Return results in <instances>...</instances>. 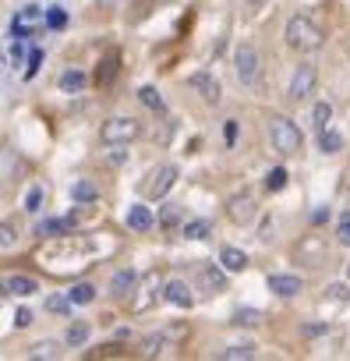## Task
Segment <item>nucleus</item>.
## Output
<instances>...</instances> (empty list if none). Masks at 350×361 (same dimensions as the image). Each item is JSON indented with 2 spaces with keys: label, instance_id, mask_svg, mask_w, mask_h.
<instances>
[{
  "label": "nucleus",
  "instance_id": "1",
  "mask_svg": "<svg viewBox=\"0 0 350 361\" xmlns=\"http://www.w3.org/2000/svg\"><path fill=\"white\" fill-rule=\"evenodd\" d=\"M322 43H325V32H322L308 15H294V18L287 22V47H290V50H297V54H315V50H322Z\"/></svg>",
  "mask_w": 350,
  "mask_h": 361
},
{
  "label": "nucleus",
  "instance_id": "2",
  "mask_svg": "<svg viewBox=\"0 0 350 361\" xmlns=\"http://www.w3.org/2000/svg\"><path fill=\"white\" fill-rule=\"evenodd\" d=\"M269 142L280 156H297L304 145V135L297 131V124L290 117H273L269 121Z\"/></svg>",
  "mask_w": 350,
  "mask_h": 361
},
{
  "label": "nucleus",
  "instance_id": "3",
  "mask_svg": "<svg viewBox=\"0 0 350 361\" xmlns=\"http://www.w3.org/2000/svg\"><path fill=\"white\" fill-rule=\"evenodd\" d=\"M177 177H181V170L173 166V163H159V166H156V170H149V177H145V185H142V199H149V202L166 199V195H170V188L177 185Z\"/></svg>",
  "mask_w": 350,
  "mask_h": 361
},
{
  "label": "nucleus",
  "instance_id": "4",
  "mask_svg": "<svg viewBox=\"0 0 350 361\" xmlns=\"http://www.w3.org/2000/svg\"><path fill=\"white\" fill-rule=\"evenodd\" d=\"M234 68H237V82H241V85L255 89V85L262 82V57H258V50H255L251 43H241V47H237Z\"/></svg>",
  "mask_w": 350,
  "mask_h": 361
},
{
  "label": "nucleus",
  "instance_id": "5",
  "mask_svg": "<svg viewBox=\"0 0 350 361\" xmlns=\"http://www.w3.org/2000/svg\"><path fill=\"white\" fill-rule=\"evenodd\" d=\"M99 135H103L106 145H127V142L142 138V121L138 117H110L99 128Z\"/></svg>",
  "mask_w": 350,
  "mask_h": 361
},
{
  "label": "nucleus",
  "instance_id": "6",
  "mask_svg": "<svg viewBox=\"0 0 350 361\" xmlns=\"http://www.w3.org/2000/svg\"><path fill=\"white\" fill-rule=\"evenodd\" d=\"M315 82H318V68L311 61L297 64L294 68V78H290V89H287V99L290 103H304L311 92H315Z\"/></svg>",
  "mask_w": 350,
  "mask_h": 361
},
{
  "label": "nucleus",
  "instance_id": "7",
  "mask_svg": "<svg viewBox=\"0 0 350 361\" xmlns=\"http://www.w3.org/2000/svg\"><path fill=\"white\" fill-rule=\"evenodd\" d=\"M227 216H230L234 224H241V227L255 224V216H258V202H255V195H251V192H237V195H230V199H227Z\"/></svg>",
  "mask_w": 350,
  "mask_h": 361
},
{
  "label": "nucleus",
  "instance_id": "8",
  "mask_svg": "<svg viewBox=\"0 0 350 361\" xmlns=\"http://www.w3.org/2000/svg\"><path fill=\"white\" fill-rule=\"evenodd\" d=\"M195 283H199V294H220L227 287V269L202 262V266H195Z\"/></svg>",
  "mask_w": 350,
  "mask_h": 361
},
{
  "label": "nucleus",
  "instance_id": "9",
  "mask_svg": "<svg viewBox=\"0 0 350 361\" xmlns=\"http://www.w3.org/2000/svg\"><path fill=\"white\" fill-rule=\"evenodd\" d=\"M159 298L170 301V305H177V308H192V305H195V290H192L185 280H163Z\"/></svg>",
  "mask_w": 350,
  "mask_h": 361
},
{
  "label": "nucleus",
  "instance_id": "10",
  "mask_svg": "<svg viewBox=\"0 0 350 361\" xmlns=\"http://www.w3.org/2000/svg\"><path fill=\"white\" fill-rule=\"evenodd\" d=\"M192 89H195L209 106H220V99H223V89H220L216 75H209V71H195V75H192Z\"/></svg>",
  "mask_w": 350,
  "mask_h": 361
},
{
  "label": "nucleus",
  "instance_id": "11",
  "mask_svg": "<svg viewBox=\"0 0 350 361\" xmlns=\"http://www.w3.org/2000/svg\"><path fill=\"white\" fill-rule=\"evenodd\" d=\"M301 287H304V280L294 276V273H273V276H269V290H273L276 298H297Z\"/></svg>",
  "mask_w": 350,
  "mask_h": 361
},
{
  "label": "nucleus",
  "instance_id": "12",
  "mask_svg": "<svg viewBox=\"0 0 350 361\" xmlns=\"http://www.w3.org/2000/svg\"><path fill=\"white\" fill-rule=\"evenodd\" d=\"M163 287V280H159V273H149L145 276V287L138 290V298L131 301V312H149L152 305H156V290Z\"/></svg>",
  "mask_w": 350,
  "mask_h": 361
},
{
  "label": "nucleus",
  "instance_id": "13",
  "mask_svg": "<svg viewBox=\"0 0 350 361\" xmlns=\"http://www.w3.org/2000/svg\"><path fill=\"white\" fill-rule=\"evenodd\" d=\"M127 227H131L135 234H145V231H152V227H156V213H152L145 202H138V206H131V209H127Z\"/></svg>",
  "mask_w": 350,
  "mask_h": 361
},
{
  "label": "nucleus",
  "instance_id": "14",
  "mask_svg": "<svg viewBox=\"0 0 350 361\" xmlns=\"http://www.w3.org/2000/svg\"><path fill=\"white\" fill-rule=\"evenodd\" d=\"M39 25H43V8H39V4L22 8L18 18H15V32H18V36H22L25 29H29V36H32V32H39Z\"/></svg>",
  "mask_w": 350,
  "mask_h": 361
},
{
  "label": "nucleus",
  "instance_id": "15",
  "mask_svg": "<svg viewBox=\"0 0 350 361\" xmlns=\"http://www.w3.org/2000/svg\"><path fill=\"white\" fill-rule=\"evenodd\" d=\"M220 266H223L227 273H244V269H248V255H244L241 248H234V245H223V248H220Z\"/></svg>",
  "mask_w": 350,
  "mask_h": 361
},
{
  "label": "nucleus",
  "instance_id": "16",
  "mask_svg": "<svg viewBox=\"0 0 350 361\" xmlns=\"http://www.w3.org/2000/svg\"><path fill=\"white\" fill-rule=\"evenodd\" d=\"M135 283H138V269H117L110 276V294L113 298H124V294L135 290Z\"/></svg>",
  "mask_w": 350,
  "mask_h": 361
},
{
  "label": "nucleus",
  "instance_id": "17",
  "mask_svg": "<svg viewBox=\"0 0 350 361\" xmlns=\"http://www.w3.org/2000/svg\"><path fill=\"white\" fill-rule=\"evenodd\" d=\"M166 350H173V340H170L166 329H163V333H152V336L142 340V357H159V354H166Z\"/></svg>",
  "mask_w": 350,
  "mask_h": 361
},
{
  "label": "nucleus",
  "instance_id": "18",
  "mask_svg": "<svg viewBox=\"0 0 350 361\" xmlns=\"http://www.w3.org/2000/svg\"><path fill=\"white\" fill-rule=\"evenodd\" d=\"M297 259H301V262H311V266H318V262L325 259V245H322L318 238H304V241L297 245Z\"/></svg>",
  "mask_w": 350,
  "mask_h": 361
},
{
  "label": "nucleus",
  "instance_id": "19",
  "mask_svg": "<svg viewBox=\"0 0 350 361\" xmlns=\"http://www.w3.org/2000/svg\"><path fill=\"white\" fill-rule=\"evenodd\" d=\"M4 287H8V294H15V298H32V294H39V280H36V276H11V280H4Z\"/></svg>",
  "mask_w": 350,
  "mask_h": 361
},
{
  "label": "nucleus",
  "instance_id": "20",
  "mask_svg": "<svg viewBox=\"0 0 350 361\" xmlns=\"http://www.w3.org/2000/svg\"><path fill=\"white\" fill-rule=\"evenodd\" d=\"M181 220H185V206H173V202H166V206L159 209V216H156V224H159L166 234H170V231H177Z\"/></svg>",
  "mask_w": 350,
  "mask_h": 361
},
{
  "label": "nucleus",
  "instance_id": "21",
  "mask_svg": "<svg viewBox=\"0 0 350 361\" xmlns=\"http://www.w3.org/2000/svg\"><path fill=\"white\" fill-rule=\"evenodd\" d=\"M61 340H36L32 347H29V357L32 361H54V357H61Z\"/></svg>",
  "mask_w": 350,
  "mask_h": 361
},
{
  "label": "nucleus",
  "instance_id": "22",
  "mask_svg": "<svg viewBox=\"0 0 350 361\" xmlns=\"http://www.w3.org/2000/svg\"><path fill=\"white\" fill-rule=\"evenodd\" d=\"M71 199H75L78 206H82V202L89 206V202H96V199H99V188L92 185L89 177H82V180H75V185H71Z\"/></svg>",
  "mask_w": 350,
  "mask_h": 361
},
{
  "label": "nucleus",
  "instance_id": "23",
  "mask_svg": "<svg viewBox=\"0 0 350 361\" xmlns=\"http://www.w3.org/2000/svg\"><path fill=\"white\" fill-rule=\"evenodd\" d=\"M318 149H322L325 156L339 152V149H343V135H339V131H332V128H322V131H318Z\"/></svg>",
  "mask_w": 350,
  "mask_h": 361
},
{
  "label": "nucleus",
  "instance_id": "24",
  "mask_svg": "<svg viewBox=\"0 0 350 361\" xmlns=\"http://www.w3.org/2000/svg\"><path fill=\"white\" fill-rule=\"evenodd\" d=\"M89 333H92V326H89V322H71V326H68V333H64V343H68V347H85Z\"/></svg>",
  "mask_w": 350,
  "mask_h": 361
},
{
  "label": "nucleus",
  "instance_id": "25",
  "mask_svg": "<svg viewBox=\"0 0 350 361\" xmlns=\"http://www.w3.org/2000/svg\"><path fill=\"white\" fill-rule=\"evenodd\" d=\"M138 99H142L152 114H163V110H166V103H163L159 89H152V85H142V89H138Z\"/></svg>",
  "mask_w": 350,
  "mask_h": 361
},
{
  "label": "nucleus",
  "instance_id": "26",
  "mask_svg": "<svg viewBox=\"0 0 350 361\" xmlns=\"http://www.w3.org/2000/svg\"><path fill=\"white\" fill-rule=\"evenodd\" d=\"M213 234V224L209 220H192V224H185V238L188 241H206Z\"/></svg>",
  "mask_w": 350,
  "mask_h": 361
},
{
  "label": "nucleus",
  "instance_id": "27",
  "mask_svg": "<svg viewBox=\"0 0 350 361\" xmlns=\"http://www.w3.org/2000/svg\"><path fill=\"white\" fill-rule=\"evenodd\" d=\"M68 298H71V305H92L96 301V287L92 283H75Z\"/></svg>",
  "mask_w": 350,
  "mask_h": 361
},
{
  "label": "nucleus",
  "instance_id": "28",
  "mask_svg": "<svg viewBox=\"0 0 350 361\" xmlns=\"http://www.w3.org/2000/svg\"><path fill=\"white\" fill-rule=\"evenodd\" d=\"M43 22H46V29H54V32H57V29H64V25H68V11H64L61 4H54L50 11H43Z\"/></svg>",
  "mask_w": 350,
  "mask_h": 361
},
{
  "label": "nucleus",
  "instance_id": "29",
  "mask_svg": "<svg viewBox=\"0 0 350 361\" xmlns=\"http://www.w3.org/2000/svg\"><path fill=\"white\" fill-rule=\"evenodd\" d=\"M57 85H61L64 92H78V89H85V71H64Z\"/></svg>",
  "mask_w": 350,
  "mask_h": 361
},
{
  "label": "nucleus",
  "instance_id": "30",
  "mask_svg": "<svg viewBox=\"0 0 350 361\" xmlns=\"http://www.w3.org/2000/svg\"><path fill=\"white\" fill-rule=\"evenodd\" d=\"M18 245V227L11 220H0V248H15Z\"/></svg>",
  "mask_w": 350,
  "mask_h": 361
},
{
  "label": "nucleus",
  "instance_id": "31",
  "mask_svg": "<svg viewBox=\"0 0 350 361\" xmlns=\"http://www.w3.org/2000/svg\"><path fill=\"white\" fill-rule=\"evenodd\" d=\"M311 121H315L318 131L329 128V121H332V106H329V103H315V106H311Z\"/></svg>",
  "mask_w": 350,
  "mask_h": 361
},
{
  "label": "nucleus",
  "instance_id": "32",
  "mask_svg": "<svg viewBox=\"0 0 350 361\" xmlns=\"http://www.w3.org/2000/svg\"><path fill=\"white\" fill-rule=\"evenodd\" d=\"M265 188H269V192H283V188H287V170H283V166H276V170L265 173Z\"/></svg>",
  "mask_w": 350,
  "mask_h": 361
},
{
  "label": "nucleus",
  "instance_id": "33",
  "mask_svg": "<svg viewBox=\"0 0 350 361\" xmlns=\"http://www.w3.org/2000/svg\"><path fill=\"white\" fill-rule=\"evenodd\" d=\"M39 64H43V50L32 47L29 57H25V78H36V75H39Z\"/></svg>",
  "mask_w": 350,
  "mask_h": 361
},
{
  "label": "nucleus",
  "instance_id": "34",
  "mask_svg": "<svg viewBox=\"0 0 350 361\" xmlns=\"http://www.w3.org/2000/svg\"><path fill=\"white\" fill-rule=\"evenodd\" d=\"M39 209H43V188L32 185V188L25 192V213H39Z\"/></svg>",
  "mask_w": 350,
  "mask_h": 361
},
{
  "label": "nucleus",
  "instance_id": "35",
  "mask_svg": "<svg viewBox=\"0 0 350 361\" xmlns=\"http://www.w3.org/2000/svg\"><path fill=\"white\" fill-rule=\"evenodd\" d=\"M325 301H332V305H346V301H350V290H346L343 283H329V287H325Z\"/></svg>",
  "mask_w": 350,
  "mask_h": 361
},
{
  "label": "nucleus",
  "instance_id": "36",
  "mask_svg": "<svg viewBox=\"0 0 350 361\" xmlns=\"http://www.w3.org/2000/svg\"><path fill=\"white\" fill-rule=\"evenodd\" d=\"M220 357H227V361H248V357H255V347H248V343H241V347H227Z\"/></svg>",
  "mask_w": 350,
  "mask_h": 361
},
{
  "label": "nucleus",
  "instance_id": "37",
  "mask_svg": "<svg viewBox=\"0 0 350 361\" xmlns=\"http://www.w3.org/2000/svg\"><path fill=\"white\" fill-rule=\"evenodd\" d=\"M46 308H50L54 315H68V312H71V298H64V294H54V298H46Z\"/></svg>",
  "mask_w": 350,
  "mask_h": 361
},
{
  "label": "nucleus",
  "instance_id": "38",
  "mask_svg": "<svg viewBox=\"0 0 350 361\" xmlns=\"http://www.w3.org/2000/svg\"><path fill=\"white\" fill-rule=\"evenodd\" d=\"M234 322H237V326H258V322H262V312H255V308H241V312L234 315Z\"/></svg>",
  "mask_w": 350,
  "mask_h": 361
},
{
  "label": "nucleus",
  "instance_id": "39",
  "mask_svg": "<svg viewBox=\"0 0 350 361\" xmlns=\"http://www.w3.org/2000/svg\"><path fill=\"white\" fill-rule=\"evenodd\" d=\"M336 238H339L343 248H350V213L339 216V224H336Z\"/></svg>",
  "mask_w": 350,
  "mask_h": 361
},
{
  "label": "nucleus",
  "instance_id": "40",
  "mask_svg": "<svg viewBox=\"0 0 350 361\" xmlns=\"http://www.w3.org/2000/svg\"><path fill=\"white\" fill-rule=\"evenodd\" d=\"M110 75H117V57H106V61H103V71H99V85H103V89L110 85Z\"/></svg>",
  "mask_w": 350,
  "mask_h": 361
},
{
  "label": "nucleus",
  "instance_id": "41",
  "mask_svg": "<svg viewBox=\"0 0 350 361\" xmlns=\"http://www.w3.org/2000/svg\"><path fill=\"white\" fill-rule=\"evenodd\" d=\"M223 142H227V149L230 145H237V121L230 117V121H223Z\"/></svg>",
  "mask_w": 350,
  "mask_h": 361
},
{
  "label": "nucleus",
  "instance_id": "42",
  "mask_svg": "<svg viewBox=\"0 0 350 361\" xmlns=\"http://www.w3.org/2000/svg\"><path fill=\"white\" fill-rule=\"evenodd\" d=\"M25 326H32V308H18L15 312V329H25Z\"/></svg>",
  "mask_w": 350,
  "mask_h": 361
},
{
  "label": "nucleus",
  "instance_id": "43",
  "mask_svg": "<svg viewBox=\"0 0 350 361\" xmlns=\"http://www.w3.org/2000/svg\"><path fill=\"white\" fill-rule=\"evenodd\" d=\"M106 159H110V163H124L127 156H124V149H120V145H110V152H106Z\"/></svg>",
  "mask_w": 350,
  "mask_h": 361
},
{
  "label": "nucleus",
  "instance_id": "44",
  "mask_svg": "<svg viewBox=\"0 0 350 361\" xmlns=\"http://www.w3.org/2000/svg\"><path fill=\"white\" fill-rule=\"evenodd\" d=\"M117 350H120V347H113V343H103V347H99L92 357H110V354H117Z\"/></svg>",
  "mask_w": 350,
  "mask_h": 361
},
{
  "label": "nucleus",
  "instance_id": "45",
  "mask_svg": "<svg viewBox=\"0 0 350 361\" xmlns=\"http://www.w3.org/2000/svg\"><path fill=\"white\" fill-rule=\"evenodd\" d=\"M304 333H308V336H318V333H325V326L315 322V326H304Z\"/></svg>",
  "mask_w": 350,
  "mask_h": 361
},
{
  "label": "nucleus",
  "instance_id": "46",
  "mask_svg": "<svg viewBox=\"0 0 350 361\" xmlns=\"http://www.w3.org/2000/svg\"><path fill=\"white\" fill-rule=\"evenodd\" d=\"M248 4H251V8H265V4H269V0H248Z\"/></svg>",
  "mask_w": 350,
  "mask_h": 361
},
{
  "label": "nucleus",
  "instance_id": "47",
  "mask_svg": "<svg viewBox=\"0 0 350 361\" xmlns=\"http://www.w3.org/2000/svg\"><path fill=\"white\" fill-rule=\"evenodd\" d=\"M117 4V0H99V8H113Z\"/></svg>",
  "mask_w": 350,
  "mask_h": 361
},
{
  "label": "nucleus",
  "instance_id": "48",
  "mask_svg": "<svg viewBox=\"0 0 350 361\" xmlns=\"http://www.w3.org/2000/svg\"><path fill=\"white\" fill-rule=\"evenodd\" d=\"M346 280H350V266H346Z\"/></svg>",
  "mask_w": 350,
  "mask_h": 361
},
{
  "label": "nucleus",
  "instance_id": "49",
  "mask_svg": "<svg viewBox=\"0 0 350 361\" xmlns=\"http://www.w3.org/2000/svg\"><path fill=\"white\" fill-rule=\"evenodd\" d=\"M346 199H350V188H346Z\"/></svg>",
  "mask_w": 350,
  "mask_h": 361
}]
</instances>
